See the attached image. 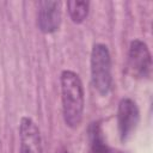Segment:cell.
<instances>
[{
  "label": "cell",
  "mask_w": 153,
  "mask_h": 153,
  "mask_svg": "<svg viewBox=\"0 0 153 153\" xmlns=\"http://www.w3.org/2000/svg\"><path fill=\"white\" fill-rule=\"evenodd\" d=\"M67 11L73 23L80 24L82 23L90 11V2L88 1H81V0H71L67 1Z\"/></svg>",
  "instance_id": "cell-8"
},
{
  "label": "cell",
  "mask_w": 153,
  "mask_h": 153,
  "mask_svg": "<svg viewBox=\"0 0 153 153\" xmlns=\"http://www.w3.org/2000/svg\"><path fill=\"white\" fill-rule=\"evenodd\" d=\"M140 121V111L136 103L130 98H123L118 103L117 127L122 141H127L135 131Z\"/></svg>",
  "instance_id": "cell-3"
},
{
  "label": "cell",
  "mask_w": 153,
  "mask_h": 153,
  "mask_svg": "<svg viewBox=\"0 0 153 153\" xmlns=\"http://www.w3.org/2000/svg\"><path fill=\"white\" fill-rule=\"evenodd\" d=\"M56 153H68V152H67V151H66L65 148H61V149H59V151H57Z\"/></svg>",
  "instance_id": "cell-9"
},
{
  "label": "cell",
  "mask_w": 153,
  "mask_h": 153,
  "mask_svg": "<svg viewBox=\"0 0 153 153\" xmlns=\"http://www.w3.org/2000/svg\"><path fill=\"white\" fill-rule=\"evenodd\" d=\"M91 79L92 85L102 96L111 91V57L105 44L97 43L91 51Z\"/></svg>",
  "instance_id": "cell-2"
},
{
  "label": "cell",
  "mask_w": 153,
  "mask_h": 153,
  "mask_svg": "<svg viewBox=\"0 0 153 153\" xmlns=\"http://www.w3.org/2000/svg\"><path fill=\"white\" fill-rule=\"evenodd\" d=\"M90 143L91 153H121L116 149L110 148L102 135V129L98 123H92L90 127Z\"/></svg>",
  "instance_id": "cell-7"
},
{
  "label": "cell",
  "mask_w": 153,
  "mask_h": 153,
  "mask_svg": "<svg viewBox=\"0 0 153 153\" xmlns=\"http://www.w3.org/2000/svg\"><path fill=\"white\" fill-rule=\"evenodd\" d=\"M20 153H43L37 124L30 117H22L19 124Z\"/></svg>",
  "instance_id": "cell-6"
},
{
  "label": "cell",
  "mask_w": 153,
  "mask_h": 153,
  "mask_svg": "<svg viewBox=\"0 0 153 153\" xmlns=\"http://www.w3.org/2000/svg\"><path fill=\"white\" fill-rule=\"evenodd\" d=\"M128 63L130 72L136 78H149L152 73V56L147 44L134 39L129 47Z\"/></svg>",
  "instance_id": "cell-4"
},
{
  "label": "cell",
  "mask_w": 153,
  "mask_h": 153,
  "mask_svg": "<svg viewBox=\"0 0 153 153\" xmlns=\"http://www.w3.org/2000/svg\"><path fill=\"white\" fill-rule=\"evenodd\" d=\"M62 19L60 1H39L37 12V25L43 33H53L59 30Z\"/></svg>",
  "instance_id": "cell-5"
},
{
  "label": "cell",
  "mask_w": 153,
  "mask_h": 153,
  "mask_svg": "<svg viewBox=\"0 0 153 153\" xmlns=\"http://www.w3.org/2000/svg\"><path fill=\"white\" fill-rule=\"evenodd\" d=\"M61 98L65 123L69 128H76L84 114V87L79 75L72 71L61 73Z\"/></svg>",
  "instance_id": "cell-1"
}]
</instances>
